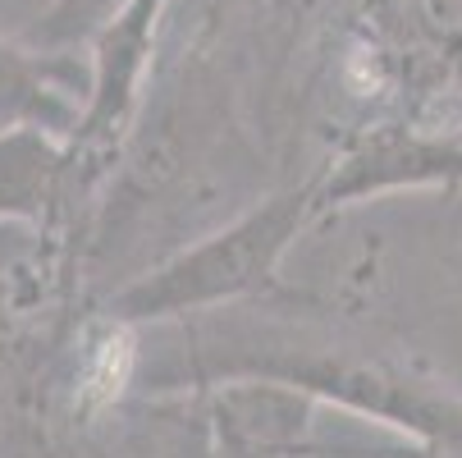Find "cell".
Here are the masks:
<instances>
[{
	"label": "cell",
	"instance_id": "6da1fadb",
	"mask_svg": "<svg viewBox=\"0 0 462 458\" xmlns=\"http://www.w3.org/2000/svg\"><path fill=\"white\" fill-rule=\"evenodd\" d=\"M197 380H280L311 399H335L375 422L403 426L435 449L462 458V399L448 389L412 376L375 349H339V344H280L256 358H225Z\"/></svg>",
	"mask_w": 462,
	"mask_h": 458
},
{
	"label": "cell",
	"instance_id": "7a4b0ae2",
	"mask_svg": "<svg viewBox=\"0 0 462 458\" xmlns=\"http://www.w3.org/2000/svg\"><path fill=\"white\" fill-rule=\"evenodd\" d=\"M311 207H316V188L280 192L266 207L243 216L238 225H229L216 238L179 252L174 261H165V266L152 271L147 280L115 294L106 321L143 325V321L207 312V307H220L229 298H247V294L271 289L280 257L298 238Z\"/></svg>",
	"mask_w": 462,
	"mask_h": 458
},
{
	"label": "cell",
	"instance_id": "3957f363",
	"mask_svg": "<svg viewBox=\"0 0 462 458\" xmlns=\"http://www.w3.org/2000/svg\"><path fill=\"white\" fill-rule=\"evenodd\" d=\"M211 417L229 458H302L311 395L280 380H225Z\"/></svg>",
	"mask_w": 462,
	"mask_h": 458
},
{
	"label": "cell",
	"instance_id": "277c9868",
	"mask_svg": "<svg viewBox=\"0 0 462 458\" xmlns=\"http://www.w3.org/2000/svg\"><path fill=\"white\" fill-rule=\"evenodd\" d=\"M74 83H79L74 64L0 46V124L64 134V128L74 124V110H69V101H64V92H69Z\"/></svg>",
	"mask_w": 462,
	"mask_h": 458
},
{
	"label": "cell",
	"instance_id": "5b68a950",
	"mask_svg": "<svg viewBox=\"0 0 462 458\" xmlns=\"http://www.w3.org/2000/svg\"><path fill=\"white\" fill-rule=\"evenodd\" d=\"M430 183V179H462V152L453 147H426V143H371L362 156L344 161L339 179H329L325 192H316V207H335L348 198H362L371 188H389V183Z\"/></svg>",
	"mask_w": 462,
	"mask_h": 458
}]
</instances>
